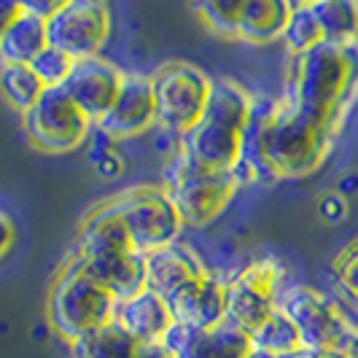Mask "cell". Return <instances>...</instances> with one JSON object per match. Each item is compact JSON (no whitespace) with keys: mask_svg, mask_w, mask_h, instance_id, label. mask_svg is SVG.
Wrapping results in <instances>:
<instances>
[{"mask_svg":"<svg viewBox=\"0 0 358 358\" xmlns=\"http://www.w3.org/2000/svg\"><path fill=\"white\" fill-rule=\"evenodd\" d=\"M340 127L307 113L286 97L256 100L243 141L237 176L253 178H305L329 159Z\"/></svg>","mask_w":358,"mask_h":358,"instance_id":"1","label":"cell"},{"mask_svg":"<svg viewBox=\"0 0 358 358\" xmlns=\"http://www.w3.org/2000/svg\"><path fill=\"white\" fill-rule=\"evenodd\" d=\"M283 97L342 129L345 116L358 97V41H323L310 52L291 54Z\"/></svg>","mask_w":358,"mask_h":358,"instance_id":"2","label":"cell"},{"mask_svg":"<svg viewBox=\"0 0 358 358\" xmlns=\"http://www.w3.org/2000/svg\"><path fill=\"white\" fill-rule=\"evenodd\" d=\"M251 92L229 78H213V90L197 127L178 141V148L199 167L234 173L243 159V141L253 110Z\"/></svg>","mask_w":358,"mask_h":358,"instance_id":"3","label":"cell"},{"mask_svg":"<svg viewBox=\"0 0 358 358\" xmlns=\"http://www.w3.org/2000/svg\"><path fill=\"white\" fill-rule=\"evenodd\" d=\"M116 305V296L84 267L78 253H71L49 288L46 323L73 348L113 323Z\"/></svg>","mask_w":358,"mask_h":358,"instance_id":"4","label":"cell"},{"mask_svg":"<svg viewBox=\"0 0 358 358\" xmlns=\"http://www.w3.org/2000/svg\"><path fill=\"white\" fill-rule=\"evenodd\" d=\"M243 186V178L234 173H218L199 167L183 151H176L173 162L164 170L162 189L167 192L170 202L176 205L183 227H205L213 218L227 210V205L234 199L237 189Z\"/></svg>","mask_w":358,"mask_h":358,"instance_id":"5","label":"cell"},{"mask_svg":"<svg viewBox=\"0 0 358 358\" xmlns=\"http://www.w3.org/2000/svg\"><path fill=\"white\" fill-rule=\"evenodd\" d=\"M151 90L157 103V124L173 138H183L197 127L205 113L213 78L192 62H164L151 76Z\"/></svg>","mask_w":358,"mask_h":358,"instance_id":"6","label":"cell"},{"mask_svg":"<svg viewBox=\"0 0 358 358\" xmlns=\"http://www.w3.org/2000/svg\"><path fill=\"white\" fill-rule=\"evenodd\" d=\"M278 307L296 326L305 350H345V345L358 331L342 313V307L313 286L283 288Z\"/></svg>","mask_w":358,"mask_h":358,"instance_id":"7","label":"cell"},{"mask_svg":"<svg viewBox=\"0 0 358 358\" xmlns=\"http://www.w3.org/2000/svg\"><path fill=\"white\" fill-rule=\"evenodd\" d=\"M110 199L124 218L127 232L138 253L148 256L178 243L183 221L162 186H135Z\"/></svg>","mask_w":358,"mask_h":358,"instance_id":"8","label":"cell"},{"mask_svg":"<svg viewBox=\"0 0 358 358\" xmlns=\"http://www.w3.org/2000/svg\"><path fill=\"white\" fill-rule=\"evenodd\" d=\"M27 141L46 154H68L90 141L92 122L71 97L59 90H46L36 106L22 113Z\"/></svg>","mask_w":358,"mask_h":358,"instance_id":"9","label":"cell"},{"mask_svg":"<svg viewBox=\"0 0 358 358\" xmlns=\"http://www.w3.org/2000/svg\"><path fill=\"white\" fill-rule=\"evenodd\" d=\"M110 36V11L100 0H65L57 3L46 19L49 46L73 59H90L106 46Z\"/></svg>","mask_w":358,"mask_h":358,"instance_id":"10","label":"cell"},{"mask_svg":"<svg viewBox=\"0 0 358 358\" xmlns=\"http://www.w3.org/2000/svg\"><path fill=\"white\" fill-rule=\"evenodd\" d=\"M280 280H283V269L272 259L248 264L234 280H229L227 318L243 331L253 334L278 310L280 294H283Z\"/></svg>","mask_w":358,"mask_h":358,"instance_id":"11","label":"cell"},{"mask_svg":"<svg viewBox=\"0 0 358 358\" xmlns=\"http://www.w3.org/2000/svg\"><path fill=\"white\" fill-rule=\"evenodd\" d=\"M154 124H157V103L151 90V76L127 73L116 103L94 127L108 141H127L148 132Z\"/></svg>","mask_w":358,"mask_h":358,"instance_id":"12","label":"cell"},{"mask_svg":"<svg viewBox=\"0 0 358 358\" xmlns=\"http://www.w3.org/2000/svg\"><path fill=\"white\" fill-rule=\"evenodd\" d=\"M176 358H251V334L229 318L210 329H192L176 323L162 342Z\"/></svg>","mask_w":358,"mask_h":358,"instance_id":"13","label":"cell"},{"mask_svg":"<svg viewBox=\"0 0 358 358\" xmlns=\"http://www.w3.org/2000/svg\"><path fill=\"white\" fill-rule=\"evenodd\" d=\"M124 76L127 73H122L116 65H110L100 57L76 59L68 81L62 84V92L84 110V116L92 124H97L116 103L119 90L124 84Z\"/></svg>","mask_w":358,"mask_h":358,"instance_id":"14","label":"cell"},{"mask_svg":"<svg viewBox=\"0 0 358 358\" xmlns=\"http://www.w3.org/2000/svg\"><path fill=\"white\" fill-rule=\"evenodd\" d=\"M227 302L229 280H221L210 272L194 278L192 283H186L164 299V305L173 313V321L192 329H210L227 321Z\"/></svg>","mask_w":358,"mask_h":358,"instance_id":"15","label":"cell"},{"mask_svg":"<svg viewBox=\"0 0 358 358\" xmlns=\"http://www.w3.org/2000/svg\"><path fill=\"white\" fill-rule=\"evenodd\" d=\"M113 323L127 337L138 342H151V345H162L167 331L176 326L170 307L164 305L159 294H154L148 288L135 294L132 299L119 302L116 313H113Z\"/></svg>","mask_w":358,"mask_h":358,"instance_id":"16","label":"cell"},{"mask_svg":"<svg viewBox=\"0 0 358 358\" xmlns=\"http://www.w3.org/2000/svg\"><path fill=\"white\" fill-rule=\"evenodd\" d=\"M73 251L78 256H110V253H129L135 251L132 237L127 232L124 218L116 210L113 199L100 202L94 210L87 213L81 232H78V243Z\"/></svg>","mask_w":358,"mask_h":358,"instance_id":"17","label":"cell"},{"mask_svg":"<svg viewBox=\"0 0 358 358\" xmlns=\"http://www.w3.org/2000/svg\"><path fill=\"white\" fill-rule=\"evenodd\" d=\"M205 272L208 267L202 264V259L180 243H173L145 256V288L159 294L162 299H167L170 294H176L178 288L192 283Z\"/></svg>","mask_w":358,"mask_h":358,"instance_id":"18","label":"cell"},{"mask_svg":"<svg viewBox=\"0 0 358 358\" xmlns=\"http://www.w3.org/2000/svg\"><path fill=\"white\" fill-rule=\"evenodd\" d=\"M76 253V251H73ZM84 267L116 296V302L132 299L145 288V256L138 251L110 253V256H78Z\"/></svg>","mask_w":358,"mask_h":358,"instance_id":"19","label":"cell"},{"mask_svg":"<svg viewBox=\"0 0 358 358\" xmlns=\"http://www.w3.org/2000/svg\"><path fill=\"white\" fill-rule=\"evenodd\" d=\"M294 3L286 0H243L237 17V38L245 43H272L286 33Z\"/></svg>","mask_w":358,"mask_h":358,"instance_id":"20","label":"cell"},{"mask_svg":"<svg viewBox=\"0 0 358 358\" xmlns=\"http://www.w3.org/2000/svg\"><path fill=\"white\" fill-rule=\"evenodd\" d=\"M73 358H176L164 345L138 342L127 337L116 323L73 345Z\"/></svg>","mask_w":358,"mask_h":358,"instance_id":"21","label":"cell"},{"mask_svg":"<svg viewBox=\"0 0 358 358\" xmlns=\"http://www.w3.org/2000/svg\"><path fill=\"white\" fill-rule=\"evenodd\" d=\"M46 46H49L46 19L22 6V14L0 36V62L3 65H30Z\"/></svg>","mask_w":358,"mask_h":358,"instance_id":"22","label":"cell"},{"mask_svg":"<svg viewBox=\"0 0 358 358\" xmlns=\"http://www.w3.org/2000/svg\"><path fill=\"white\" fill-rule=\"evenodd\" d=\"M310 8L321 24V36L326 43L358 41V3L353 0H313Z\"/></svg>","mask_w":358,"mask_h":358,"instance_id":"23","label":"cell"},{"mask_svg":"<svg viewBox=\"0 0 358 358\" xmlns=\"http://www.w3.org/2000/svg\"><path fill=\"white\" fill-rule=\"evenodd\" d=\"M251 342H253V350H259V353L272 358H283V356H291V353L305 350L296 326L291 323V318H288L280 307L253 331Z\"/></svg>","mask_w":358,"mask_h":358,"instance_id":"24","label":"cell"},{"mask_svg":"<svg viewBox=\"0 0 358 358\" xmlns=\"http://www.w3.org/2000/svg\"><path fill=\"white\" fill-rule=\"evenodd\" d=\"M43 92L46 87L41 84L30 65H0V94L19 113L36 106Z\"/></svg>","mask_w":358,"mask_h":358,"instance_id":"25","label":"cell"},{"mask_svg":"<svg viewBox=\"0 0 358 358\" xmlns=\"http://www.w3.org/2000/svg\"><path fill=\"white\" fill-rule=\"evenodd\" d=\"M283 43L288 46L291 54H302L315 49L318 43H323L321 24L313 14L310 3H294L291 17H288L286 33H283Z\"/></svg>","mask_w":358,"mask_h":358,"instance_id":"26","label":"cell"},{"mask_svg":"<svg viewBox=\"0 0 358 358\" xmlns=\"http://www.w3.org/2000/svg\"><path fill=\"white\" fill-rule=\"evenodd\" d=\"M243 0H210V3H194L192 11L197 14L208 30L221 38H237V17H240Z\"/></svg>","mask_w":358,"mask_h":358,"instance_id":"27","label":"cell"},{"mask_svg":"<svg viewBox=\"0 0 358 358\" xmlns=\"http://www.w3.org/2000/svg\"><path fill=\"white\" fill-rule=\"evenodd\" d=\"M73 65H76V59L68 57L65 52H59V49H54V46H46V49L30 62L33 73L41 78V84H43L46 90H59V87L68 81Z\"/></svg>","mask_w":358,"mask_h":358,"instance_id":"28","label":"cell"},{"mask_svg":"<svg viewBox=\"0 0 358 358\" xmlns=\"http://www.w3.org/2000/svg\"><path fill=\"white\" fill-rule=\"evenodd\" d=\"M331 272H334V280L342 288V294L358 305V234L342 251H337L334 262H331Z\"/></svg>","mask_w":358,"mask_h":358,"instance_id":"29","label":"cell"},{"mask_svg":"<svg viewBox=\"0 0 358 358\" xmlns=\"http://www.w3.org/2000/svg\"><path fill=\"white\" fill-rule=\"evenodd\" d=\"M345 213H348V199L342 197L340 192H331L321 199V215L329 224H340Z\"/></svg>","mask_w":358,"mask_h":358,"instance_id":"30","label":"cell"},{"mask_svg":"<svg viewBox=\"0 0 358 358\" xmlns=\"http://www.w3.org/2000/svg\"><path fill=\"white\" fill-rule=\"evenodd\" d=\"M14 243H17V227H14V221L8 215L0 210V259L14 248Z\"/></svg>","mask_w":358,"mask_h":358,"instance_id":"31","label":"cell"},{"mask_svg":"<svg viewBox=\"0 0 358 358\" xmlns=\"http://www.w3.org/2000/svg\"><path fill=\"white\" fill-rule=\"evenodd\" d=\"M22 14V3L17 0H0V36L6 33V27Z\"/></svg>","mask_w":358,"mask_h":358,"instance_id":"32","label":"cell"},{"mask_svg":"<svg viewBox=\"0 0 358 358\" xmlns=\"http://www.w3.org/2000/svg\"><path fill=\"white\" fill-rule=\"evenodd\" d=\"M97 170H100V176H106V178H116V176L122 173V159L113 157V154H106L103 159L97 162Z\"/></svg>","mask_w":358,"mask_h":358,"instance_id":"33","label":"cell"},{"mask_svg":"<svg viewBox=\"0 0 358 358\" xmlns=\"http://www.w3.org/2000/svg\"><path fill=\"white\" fill-rule=\"evenodd\" d=\"M283 358H348V356H345V350H321V353H315V350H299V353H291V356H283Z\"/></svg>","mask_w":358,"mask_h":358,"instance_id":"34","label":"cell"},{"mask_svg":"<svg viewBox=\"0 0 358 358\" xmlns=\"http://www.w3.org/2000/svg\"><path fill=\"white\" fill-rule=\"evenodd\" d=\"M345 356H348V358H358V331L353 334V340L345 345Z\"/></svg>","mask_w":358,"mask_h":358,"instance_id":"35","label":"cell"},{"mask_svg":"<svg viewBox=\"0 0 358 358\" xmlns=\"http://www.w3.org/2000/svg\"><path fill=\"white\" fill-rule=\"evenodd\" d=\"M251 358H272V356H264V353H259V350H253V356Z\"/></svg>","mask_w":358,"mask_h":358,"instance_id":"36","label":"cell"}]
</instances>
